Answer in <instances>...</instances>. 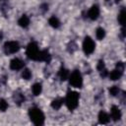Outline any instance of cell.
Wrapping results in <instances>:
<instances>
[{
    "label": "cell",
    "mask_w": 126,
    "mask_h": 126,
    "mask_svg": "<svg viewBox=\"0 0 126 126\" xmlns=\"http://www.w3.org/2000/svg\"><path fill=\"white\" fill-rule=\"evenodd\" d=\"M29 115L31 117V120L33 122L34 125H43L44 123V114L39 108L32 107L29 110Z\"/></svg>",
    "instance_id": "1"
},
{
    "label": "cell",
    "mask_w": 126,
    "mask_h": 126,
    "mask_svg": "<svg viewBox=\"0 0 126 126\" xmlns=\"http://www.w3.org/2000/svg\"><path fill=\"white\" fill-rule=\"evenodd\" d=\"M65 103L67 105V107L70 110H74L75 108H77L78 104H79V94L76 92L73 91H69L67 93L66 98H65Z\"/></svg>",
    "instance_id": "2"
},
{
    "label": "cell",
    "mask_w": 126,
    "mask_h": 126,
    "mask_svg": "<svg viewBox=\"0 0 126 126\" xmlns=\"http://www.w3.org/2000/svg\"><path fill=\"white\" fill-rule=\"evenodd\" d=\"M39 52H40V50H39V48L35 42H31L27 47V55L32 60L37 61Z\"/></svg>",
    "instance_id": "3"
},
{
    "label": "cell",
    "mask_w": 126,
    "mask_h": 126,
    "mask_svg": "<svg viewBox=\"0 0 126 126\" xmlns=\"http://www.w3.org/2000/svg\"><path fill=\"white\" fill-rule=\"evenodd\" d=\"M69 81H70V84H71L74 88H82L83 79H82L81 73H80L78 70L74 71L71 75H69Z\"/></svg>",
    "instance_id": "4"
},
{
    "label": "cell",
    "mask_w": 126,
    "mask_h": 126,
    "mask_svg": "<svg viewBox=\"0 0 126 126\" xmlns=\"http://www.w3.org/2000/svg\"><path fill=\"white\" fill-rule=\"evenodd\" d=\"M94 47H95V44L94 42V40L90 37V36H87L83 42V49H84V52L89 55V54H92L94 50Z\"/></svg>",
    "instance_id": "5"
},
{
    "label": "cell",
    "mask_w": 126,
    "mask_h": 126,
    "mask_svg": "<svg viewBox=\"0 0 126 126\" xmlns=\"http://www.w3.org/2000/svg\"><path fill=\"white\" fill-rule=\"evenodd\" d=\"M20 49V45L17 41H7L4 44V51L6 54L16 53Z\"/></svg>",
    "instance_id": "6"
},
{
    "label": "cell",
    "mask_w": 126,
    "mask_h": 126,
    "mask_svg": "<svg viewBox=\"0 0 126 126\" xmlns=\"http://www.w3.org/2000/svg\"><path fill=\"white\" fill-rule=\"evenodd\" d=\"M24 66H25L24 62H23L21 59H19V58H14V59L11 60V62H10V68H11L12 70H15V71H18V70L23 69Z\"/></svg>",
    "instance_id": "7"
},
{
    "label": "cell",
    "mask_w": 126,
    "mask_h": 126,
    "mask_svg": "<svg viewBox=\"0 0 126 126\" xmlns=\"http://www.w3.org/2000/svg\"><path fill=\"white\" fill-rule=\"evenodd\" d=\"M110 116L114 121H117L121 118V111L116 105H112L110 108Z\"/></svg>",
    "instance_id": "8"
},
{
    "label": "cell",
    "mask_w": 126,
    "mask_h": 126,
    "mask_svg": "<svg viewBox=\"0 0 126 126\" xmlns=\"http://www.w3.org/2000/svg\"><path fill=\"white\" fill-rule=\"evenodd\" d=\"M99 16V8L96 5H94L88 12V17L91 20H96L97 17Z\"/></svg>",
    "instance_id": "9"
},
{
    "label": "cell",
    "mask_w": 126,
    "mask_h": 126,
    "mask_svg": "<svg viewBox=\"0 0 126 126\" xmlns=\"http://www.w3.org/2000/svg\"><path fill=\"white\" fill-rule=\"evenodd\" d=\"M50 59H51V56H50V54H49V52H48L47 50H40L37 61L49 62V61H50Z\"/></svg>",
    "instance_id": "10"
},
{
    "label": "cell",
    "mask_w": 126,
    "mask_h": 126,
    "mask_svg": "<svg viewBox=\"0 0 126 126\" xmlns=\"http://www.w3.org/2000/svg\"><path fill=\"white\" fill-rule=\"evenodd\" d=\"M98 122L100 124H107L109 122V116L105 111H99L98 113Z\"/></svg>",
    "instance_id": "11"
},
{
    "label": "cell",
    "mask_w": 126,
    "mask_h": 126,
    "mask_svg": "<svg viewBox=\"0 0 126 126\" xmlns=\"http://www.w3.org/2000/svg\"><path fill=\"white\" fill-rule=\"evenodd\" d=\"M122 74H123V72H121V71H119V70L115 69V70L111 71L110 73H108V77L110 78V80L115 81V80L120 79V78H121V76H122Z\"/></svg>",
    "instance_id": "12"
},
{
    "label": "cell",
    "mask_w": 126,
    "mask_h": 126,
    "mask_svg": "<svg viewBox=\"0 0 126 126\" xmlns=\"http://www.w3.org/2000/svg\"><path fill=\"white\" fill-rule=\"evenodd\" d=\"M18 24H19L21 27H23V28H27V27L30 25V19H29V17L26 16V15H23V16L19 19Z\"/></svg>",
    "instance_id": "13"
},
{
    "label": "cell",
    "mask_w": 126,
    "mask_h": 126,
    "mask_svg": "<svg viewBox=\"0 0 126 126\" xmlns=\"http://www.w3.org/2000/svg\"><path fill=\"white\" fill-rule=\"evenodd\" d=\"M69 75H70V73H69V71H68L67 69H65V68H63V67H62V68L59 70L58 76H59V78H60L62 81L67 80V79L69 78Z\"/></svg>",
    "instance_id": "14"
},
{
    "label": "cell",
    "mask_w": 126,
    "mask_h": 126,
    "mask_svg": "<svg viewBox=\"0 0 126 126\" xmlns=\"http://www.w3.org/2000/svg\"><path fill=\"white\" fill-rule=\"evenodd\" d=\"M63 102H64V99L63 98H55V99L52 100L51 106H52L53 109H59L62 106Z\"/></svg>",
    "instance_id": "15"
},
{
    "label": "cell",
    "mask_w": 126,
    "mask_h": 126,
    "mask_svg": "<svg viewBox=\"0 0 126 126\" xmlns=\"http://www.w3.org/2000/svg\"><path fill=\"white\" fill-rule=\"evenodd\" d=\"M125 21H126V12H125V9H122L118 15V22L121 26H124Z\"/></svg>",
    "instance_id": "16"
},
{
    "label": "cell",
    "mask_w": 126,
    "mask_h": 126,
    "mask_svg": "<svg viewBox=\"0 0 126 126\" xmlns=\"http://www.w3.org/2000/svg\"><path fill=\"white\" fill-rule=\"evenodd\" d=\"M32 94L34 95H39L40 93H41V91H42V87H41V85L39 83H36V84H34L32 86Z\"/></svg>",
    "instance_id": "17"
},
{
    "label": "cell",
    "mask_w": 126,
    "mask_h": 126,
    "mask_svg": "<svg viewBox=\"0 0 126 126\" xmlns=\"http://www.w3.org/2000/svg\"><path fill=\"white\" fill-rule=\"evenodd\" d=\"M48 23H49V25H50L51 27H53V28H55V29H57V28L60 26V22H59V20H58L55 16L50 17Z\"/></svg>",
    "instance_id": "18"
},
{
    "label": "cell",
    "mask_w": 126,
    "mask_h": 126,
    "mask_svg": "<svg viewBox=\"0 0 126 126\" xmlns=\"http://www.w3.org/2000/svg\"><path fill=\"white\" fill-rule=\"evenodd\" d=\"M95 36L97 39H102L105 36V32L102 28H97L96 32H95Z\"/></svg>",
    "instance_id": "19"
},
{
    "label": "cell",
    "mask_w": 126,
    "mask_h": 126,
    "mask_svg": "<svg viewBox=\"0 0 126 126\" xmlns=\"http://www.w3.org/2000/svg\"><path fill=\"white\" fill-rule=\"evenodd\" d=\"M119 88L117 87V86H113V87H111L110 89H109V94L112 95V96H116L118 94H119Z\"/></svg>",
    "instance_id": "20"
},
{
    "label": "cell",
    "mask_w": 126,
    "mask_h": 126,
    "mask_svg": "<svg viewBox=\"0 0 126 126\" xmlns=\"http://www.w3.org/2000/svg\"><path fill=\"white\" fill-rule=\"evenodd\" d=\"M22 77H23L25 80H29V79H31V77H32V73H31V71H30L29 69H24L23 72H22Z\"/></svg>",
    "instance_id": "21"
},
{
    "label": "cell",
    "mask_w": 126,
    "mask_h": 126,
    "mask_svg": "<svg viewBox=\"0 0 126 126\" xmlns=\"http://www.w3.org/2000/svg\"><path fill=\"white\" fill-rule=\"evenodd\" d=\"M7 108H8V103L6 102L5 99L1 98V99H0V110H1V111H5Z\"/></svg>",
    "instance_id": "22"
},
{
    "label": "cell",
    "mask_w": 126,
    "mask_h": 126,
    "mask_svg": "<svg viewBox=\"0 0 126 126\" xmlns=\"http://www.w3.org/2000/svg\"><path fill=\"white\" fill-rule=\"evenodd\" d=\"M15 100L20 104L21 102H23V101L25 100V97H24V95L21 94H15Z\"/></svg>",
    "instance_id": "23"
},
{
    "label": "cell",
    "mask_w": 126,
    "mask_h": 126,
    "mask_svg": "<svg viewBox=\"0 0 126 126\" xmlns=\"http://www.w3.org/2000/svg\"><path fill=\"white\" fill-rule=\"evenodd\" d=\"M96 68H97V70L100 72L102 69H104V68H105V67H104V62H103L102 60H99V61H98V63H97Z\"/></svg>",
    "instance_id": "24"
},
{
    "label": "cell",
    "mask_w": 126,
    "mask_h": 126,
    "mask_svg": "<svg viewBox=\"0 0 126 126\" xmlns=\"http://www.w3.org/2000/svg\"><path fill=\"white\" fill-rule=\"evenodd\" d=\"M116 69L119 70V71H121V72H123L124 71V63L123 62H118L116 64Z\"/></svg>",
    "instance_id": "25"
},
{
    "label": "cell",
    "mask_w": 126,
    "mask_h": 126,
    "mask_svg": "<svg viewBox=\"0 0 126 126\" xmlns=\"http://www.w3.org/2000/svg\"><path fill=\"white\" fill-rule=\"evenodd\" d=\"M41 10H42L43 12L47 11V10H48V6H47L46 4H42V5H41Z\"/></svg>",
    "instance_id": "26"
},
{
    "label": "cell",
    "mask_w": 126,
    "mask_h": 126,
    "mask_svg": "<svg viewBox=\"0 0 126 126\" xmlns=\"http://www.w3.org/2000/svg\"><path fill=\"white\" fill-rule=\"evenodd\" d=\"M120 1H121V0H115V2H116V3H118V2H120Z\"/></svg>",
    "instance_id": "27"
}]
</instances>
